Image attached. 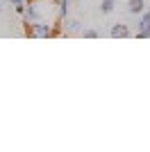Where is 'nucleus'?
<instances>
[{"instance_id":"0eeeda50","label":"nucleus","mask_w":150,"mask_h":152,"mask_svg":"<svg viewBox=\"0 0 150 152\" xmlns=\"http://www.w3.org/2000/svg\"><path fill=\"white\" fill-rule=\"evenodd\" d=\"M80 34H82L84 39H98V37H100V32L93 30V27H87V30H82Z\"/></svg>"},{"instance_id":"6e6552de","label":"nucleus","mask_w":150,"mask_h":152,"mask_svg":"<svg viewBox=\"0 0 150 152\" xmlns=\"http://www.w3.org/2000/svg\"><path fill=\"white\" fill-rule=\"evenodd\" d=\"M12 5H21V2H25V0H9Z\"/></svg>"},{"instance_id":"20e7f679","label":"nucleus","mask_w":150,"mask_h":152,"mask_svg":"<svg viewBox=\"0 0 150 152\" xmlns=\"http://www.w3.org/2000/svg\"><path fill=\"white\" fill-rule=\"evenodd\" d=\"M109 37H114V39H125V37H130V27L125 25V23H114L112 30H109Z\"/></svg>"},{"instance_id":"39448f33","label":"nucleus","mask_w":150,"mask_h":152,"mask_svg":"<svg viewBox=\"0 0 150 152\" xmlns=\"http://www.w3.org/2000/svg\"><path fill=\"white\" fill-rule=\"evenodd\" d=\"M146 9V0H127V12L139 16V14Z\"/></svg>"},{"instance_id":"423d86ee","label":"nucleus","mask_w":150,"mask_h":152,"mask_svg":"<svg viewBox=\"0 0 150 152\" xmlns=\"http://www.w3.org/2000/svg\"><path fill=\"white\" fill-rule=\"evenodd\" d=\"M114 7H116V0H102V2H100V12L102 14H112Z\"/></svg>"},{"instance_id":"7ed1b4c3","label":"nucleus","mask_w":150,"mask_h":152,"mask_svg":"<svg viewBox=\"0 0 150 152\" xmlns=\"http://www.w3.org/2000/svg\"><path fill=\"white\" fill-rule=\"evenodd\" d=\"M62 30L66 34H75V32H82V23L77 18H68V16H64L62 18Z\"/></svg>"},{"instance_id":"f257e3e1","label":"nucleus","mask_w":150,"mask_h":152,"mask_svg":"<svg viewBox=\"0 0 150 152\" xmlns=\"http://www.w3.org/2000/svg\"><path fill=\"white\" fill-rule=\"evenodd\" d=\"M25 32L27 37L50 39L62 34L59 0H25Z\"/></svg>"},{"instance_id":"1a4fd4ad","label":"nucleus","mask_w":150,"mask_h":152,"mask_svg":"<svg viewBox=\"0 0 150 152\" xmlns=\"http://www.w3.org/2000/svg\"><path fill=\"white\" fill-rule=\"evenodd\" d=\"M0 12H2V7H0Z\"/></svg>"},{"instance_id":"f03ea898","label":"nucleus","mask_w":150,"mask_h":152,"mask_svg":"<svg viewBox=\"0 0 150 152\" xmlns=\"http://www.w3.org/2000/svg\"><path fill=\"white\" fill-rule=\"evenodd\" d=\"M150 37V12H141V20H139V32L137 39H148Z\"/></svg>"}]
</instances>
